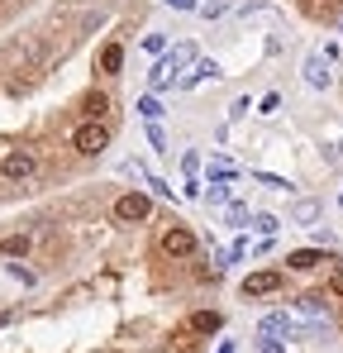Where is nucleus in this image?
I'll use <instances>...</instances> for the list:
<instances>
[{"mask_svg": "<svg viewBox=\"0 0 343 353\" xmlns=\"http://www.w3.org/2000/svg\"><path fill=\"white\" fill-rule=\"evenodd\" d=\"M186 62H196V43H176L167 58H163L158 67H153V72H148V86H153V96H163L167 86H176V81H181V67H186Z\"/></svg>", "mask_w": 343, "mask_h": 353, "instance_id": "f257e3e1", "label": "nucleus"}, {"mask_svg": "<svg viewBox=\"0 0 343 353\" xmlns=\"http://www.w3.org/2000/svg\"><path fill=\"white\" fill-rule=\"evenodd\" d=\"M72 148H76L81 158H101V153L110 148V124H105V119H86V124H76Z\"/></svg>", "mask_w": 343, "mask_h": 353, "instance_id": "f03ea898", "label": "nucleus"}, {"mask_svg": "<svg viewBox=\"0 0 343 353\" xmlns=\"http://www.w3.org/2000/svg\"><path fill=\"white\" fill-rule=\"evenodd\" d=\"M148 210H153V201H148V196H138V191H129V196H119V201H114V220H124V225L148 220Z\"/></svg>", "mask_w": 343, "mask_h": 353, "instance_id": "7ed1b4c3", "label": "nucleus"}, {"mask_svg": "<svg viewBox=\"0 0 343 353\" xmlns=\"http://www.w3.org/2000/svg\"><path fill=\"white\" fill-rule=\"evenodd\" d=\"M0 172L10 176V181H24V176L39 172V158H34V153H24V148H19V153H5V158H0Z\"/></svg>", "mask_w": 343, "mask_h": 353, "instance_id": "20e7f679", "label": "nucleus"}, {"mask_svg": "<svg viewBox=\"0 0 343 353\" xmlns=\"http://www.w3.org/2000/svg\"><path fill=\"white\" fill-rule=\"evenodd\" d=\"M163 253H167V258H186V253H196V234H191L186 225L167 230V234H163Z\"/></svg>", "mask_w": 343, "mask_h": 353, "instance_id": "39448f33", "label": "nucleus"}, {"mask_svg": "<svg viewBox=\"0 0 343 353\" xmlns=\"http://www.w3.org/2000/svg\"><path fill=\"white\" fill-rule=\"evenodd\" d=\"M282 287V272H248L243 277V296H272Z\"/></svg>", "mask_w": 343, "mask_h": 353, "instance_id": "423d86ee", "label": "nucleus"}, {"mask_svg": "<svg viewBox=\"0 0 343 353\" xmlns=\"http://www.w3.org/2000/svg\"><path fill=\"white\" fill-rule=\"evenodd\" d=\"M286 334H291V315L286 310H272V315L258 320V339H286Z\"/></svg>", "mask_w": 343, "mask_h": 353, "instance_id": "0eeeda50", "label": "nucleus"}, {"mask_svg": "<svg viewBox=\"0 0 343 353\" xmlns=\"http://www.w3.org/2000/svg\"><path fill=\"white\" fill-rule=\"evenodd\" d=\"M320 263H329V253H324V248H295V253L286 258V268H295V272H315Z\"/></svg>", "mask_w": 343, "mask_h": 353, "instance_id": "6e6552de", "label": "nucleus"}, {"mask_svg": "<svg viewBox=\"0 0 343 353\" xmlns=\"http://www.w3.org/2000/svg\"><path fill=\"white\" fill-rule=\"evenodd\" d=\"M305 81H310L315 91L329 86V58H324V53H310V58H305Z\"/></svg>", "mask_w": 343, "mask_h": 353, "instance_id": "1a4fd4ad", "label": "nucleus"}, {"mask_svg": "<svg viewBox=\"0 0 343 353\" xmlns=\"http://www.w3.org/2000/svg\"><path fill=\"white\" fill-rule=\"evenodd\" d=\"M119 67H124V43H105L101 58H96V72L101 77H119Z\"/></svg>", "mask_w": 343, "mask_h": 353, "instance_id": "9d476101", "label": "nucleus"}, {"mask_svg": "<svg viewBox=\"0 0 343 353\" xmlns=\"http://www.w3.org/2000/svg\"><path fill=\"white\" fill-rule=\"evenodd\" d=\"M215 77H220V62H196V72H191V77H181V81H176V86H186V91H191V86H200V81H215Z\"/></svg>", "mask_w": 343, "mask_h": 353, "instance_id": "9b49d317", "label": "nucleus"}, {"mask_svg": "<svg viewBox=\"0 0 343 353\" xmlns=\"http://www.w3.org/2000/svg\"><path fill=\"white\" fill-rule=\"evenodd\" d=\"M124 176H138V181H143V186H153L163 201H172V186H167V181H163V176H148L143 168H138V163H124Z\"/></svg>", "mask_w": 343, "mask_h": 353, "instance_id": "f8f14e48", "label": "nucleus"}, {"mask_svg": "<svg viewBox=\"0 0 343 353\" xmlns=\"http://www.w3.org/2000/svg\"><path fill=\"white\" fill-rule=\"evenodd\" d=\"M291 215H295V225H315L320 220V201H295Z\"/></svg>", "mask_w": 343, "mask_h": 353, "instance_id": "ddd939ff", "label": "nucleus"}, {"mask_svg": "<svg viewBox=\"0 0 343 353\" xmlns=\"http://www.w3.org/2000/svg\"><path fill=\"white\" fill-rule=\"evenodd\" d=\"M138 115L148 119V124H158V115H163V101H158V96H153V91H148V96H143V101H138Z\"/></svg>", "mask_w": 343, "mask_h": 353, "instance_id": "4468645a", "label": "nucleus"}, {"mask_svg": "<svg viewBox=\"0 0 343 353\" xmlns=\"http://www.w3.org/2000/svg\"><path fill=\"white\" fill-rule=\"evenodd\" d=\"M105 110H110V101H105L101 91H91V96H86V119H105Z\"/></svg>", "mask_w": 343, "mask_h": 353, "instance_id": "2eb2a0df", "label": "nucleus"}, {"mask_svg": "<svg viewBox=\"0 0 343 353\" xmlns=\"http://www.w3.org/2000/svg\"><path fill=\"white\" fill-rule=\"evenodd\" d=\"M248 220H253V215H248L243 201H229V205H225V225H248Z\"/></svg>", "mask_w": 343, "mask_h": 353, "instance_id": "dca6fc26", "label": "nucleus"}, {"mask_svg": "<svg viewBox=\"0 0 343 353\" xmlns=\"http://www.w3.org/2000/svg\"><path fill=\"white\" fill-rule=\"evenodd\" d=\"M295 310H300V315H315V320H320V315H324V296H300V301H295Z\"/></svg>", "mask_w": 343, "mask_h": 353, "instance_id": "f3484780", "label": "nucleus"}, {"mask_svg": "<svg viewBox=\"0 0 343 353\" xmlns=\"http://www.w3.org/2000/svg\"><path fill=\"white\" fill-rule=\"evenodd\" d=\"M253 230H258V234H267V239H277L282 220H277V215H253Z\"/></svg>", "mask_w": 343, "mask_h": 353, "instance_id": "a211bd4d", "label": "nucleus"}, {"mask_svg": "<svg viewBox=\"0 0 343 353\" xmlns=\"http://www.w3.org/2000/svg\"><path fill=\"white\" fill-rule=\"evenodd\" d=\"M29 243H34V239H29V234H10V239H5V243H0V248H5L10 258H19V253H29Z\"/></svg>", "mask_w": 343, "mask_h": 353, "instance_id": "6ab92c4d", "label": "nucleus"}, {"mask_svg": "<svg viewBox=\"0 0 343 353\" xmlns=\"http://www.w3.org/2000/svg\"><path fill=\"white\" fill-rule=\"evenodd\" d=\"M210 176L215 181H238V168L233 163H210Z\"/></svg>", "mask_w": 343, "mask_h": 353, "instance_id": "aec40b11", "label": "nucleus"}, {"mask_svg": "<svg viewBox=\"0 0 343 353\" xmlns=\"http://www.w3.org/2000/svg\"><path fill=\"white\" fill-rule=\"evenodd\" d=\"M143 48H148L153 58H158V53H167V34H163V29H158V34H148V39H143Z\"/></svg>", "mask_w": 343, "mask_h": 353, "instance_id": "412c9836", "label": "nucleus"}, {"mask_svg": "<svg viewBox=\"0 0 343 353\" xmlns=\"http://www.w3.org/2000/svg\"><path fill=\"white\" fill-rule=\"evenodd\" d=\"M181 172H186V181H200V158L186 153V158H181Z\"/></svg>", "mask_w": 343, "mask_h": 353, "instance_id": "4be33fe9", "label": "nucleus"}, {"mask_svg": "<svg viewBox=\"0 0 343 353\" xmlns=\"http://www.w3.org/2000/svg\"><path fill=\"white\" fill-rule=\"evenodd\" d=\"M148 143H153L158 153H167V134H163V124H148Z\"/></svg>", "mask_w": 343, "mask_h": 353, "instance_id": "5701e85b", "label": "nucleus"}, {"mask_svg": "<svg viewBox=\"0 0 343 353\" xmlns=\"http://www.w3.org/2000/svg\"><path fill=\"white\" fill-rule=\"evenodd\" d=\"M210 201H215V205H229V181H215V186H210Z\"/></svg>", "mask_w": 343, "mask_h": 353, "instance_id": "b1692460", "label": "nucleus"}, {"mask_svg": "<svg viewBox=\"0 0 343 353\" xmlns=\"http://www.w3.org/2000/svg\"><path fill=\"white\" fill-rule=\"evenodd\" d=\"M196 330H220V315H215V310H205V315H196Z\"/></svg>", "mask_w": 343, "mask_h": 353, "instance_id": "393cba45", "label": "nucleus"}, {"mask_svg": "<svg viewBox=\"0 0 343 353\" xmlns=\"http://www.w3.org/2000/svg\"><path fill=\"white\" fill-rule=\"evenodd\" d=\"M258 181H262V186H277V191H286V186H291L286 176H272V172H258Z\"/></svg>", "mask_w": 343, "mask_h": 353, "instance_id": "a878e982", "label": "nucleus"}, {"mask_svg": "<svg viewBox=\"0 0 343 353\" xmlns=\"http://www.w3.org/2000/svg\"><path fill=\"white\" fill-rule=\"evenodd\" d=\"M258 353H286L282 339H258Z\"/></svg>", "mask_w": 343, "mask_h": 353, "instance_id": "bb28decb", "label": "nucleus"}, {"mask_svg": "<svg viewBox=\"0 0 343 353\" xmlns=\"http://www.w3.org/2000/svg\"><path fill=\"white\" fill-rule=\"evenodd\" d=\"M277 105H282V96H277V91H267V96H262V115H272Z\"/></svg>", "mask_w": 343, "mask_h": 353, "instance_id": "cd10ccee", "label": "nucleus"}, {"mask_svg": "<svg viewBox=\"0 0 343 353\" xmlns=\"http://www.w3.org/2000/svg\"><path fill=\"white\" fill-rule=\"evenodd\" d=\"M329 292H334V296H343V268L334 272V277H329Z\"/></svg>", "mask_w": 343, "mask_h": 353, "instance_id": "c85d7f7f", "label": "nucleus"}, {"mask_svg": "<svg viewBox=\"0 0 343 353\" xmlns=\"http://www.w3.org/2000/svg\"><path fill=\"white\" fill-rule=\"evenodd\" d=\"M172 10H196V0H167Z\"/></svg>", "mask_w": 343, "mask_h": 353, "instance_id": "c756f323", "label": "nucleus"}, {"mask_svg": "<svg viewBox=\"0 0 343 353\" xmlns=\"http://www.w3.org/2000/svg\"><path fill=\"white\" fill-rule=\"evenodd\" d=\"M220 353H233V339H225V344H220Z\"/></svg>", "mask_w": 343, "mask_h": 353, "instance_id": "7c9ffc66", "label": "nucleus"}, {"mask_svg": "<svg viewBox=\"0 0 343 353\" xmlns=\"http://www.w3.org/2000/svg\"><path fill=\"white\" fill-rule=\"evenodd\" d=\"M339 205H343V191H339Z\"/></svg>", "mask_w": 343, "mask_h": 353, "instance_id": "2f4dec72", "label": "nucleus"}]
</instances>
